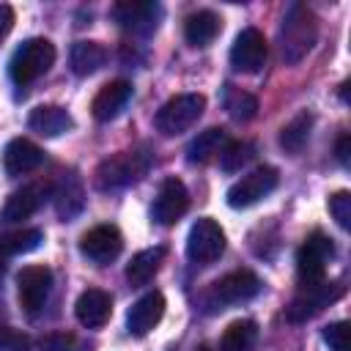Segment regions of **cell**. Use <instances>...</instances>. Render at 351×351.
Listing matches in <instances>:
<instances>
[{
  "mask_svg": "<svg viewBox=\"0 0 351 351\" xmlns=\"http://www.w3.org/2000/svg\"><path fill=\"white\" fill-rule=\"evenodd\" d=\"M189 208V192L178 178H165L159 184V192L154 197L151 214L159 225H173L176 219L184 217V211Z\"/></svg>",
  "mask_w": 351,
  "mask_h": 351,
  "instance_id": "obj_14",
  "label": "cell"
},
{
  "mask_svg": "<svg viewBox=\"0 0 351 351\" xmlns=\"http://www.w3.org/2000/svg\"><path fill=\"white\" fill-rule=\"evenodd\" d=\"M55 63V44L47 38H27L22 41V47H16V52L11 55L8 63V74L16 85H30L33 80H38L41 74L49 71V66Z\"/></svg>",
  "mask_w": 351,
  "mask_h": 351,
  "instance_id": "obj_3",
  "label": "cell"
},
{
  "mask_svg": "<svg viewBox=\"0 0 351 351\" xmlns=\"http://www.w3.org/2000/svg\"><path fill=\"white\" fill-rule=\"evenodd\" d=\"M324 340L329 343L332 351H348V324H346V321L329 324V326L324 329Z\"/></svg>",
  "mask_w": 351,
  "mask_h": 351,
  "instance_id": "obj_32",
  "label": "cell"
},
{
  "mask_svg": "<svg viewBox=\"0 0 351 351\" xmlns=\"http://www.w3.org/2000/svg\"><path fill=\"white\" fill-rule=\"evenodd\" d=\"M44 241V233L38 228H22L0 236V255H25L33 252Z\"/></svg>",
  "mask_w": 351,
  "mask_h": 351,
  "instance_id": "obj_28",
  "label": "cell"
},
{
  "mask_svg": "<svg viewBox=\"0 0 351 351\" xmlns=\"http://www.w3.org/2000/svg\"><path fill=\"white\" fill-rule=\"evenodd\" d=\"M261 291V280L255 271L250 269H236L228 271L225 277H219L211 285V299L217 304H236V302H247Z\"/></svg>",
  "mask_w": 351,
  "mask_h": 351,
  "instance_id": "obj_13",
  "label": "cell"
},
{
  "mask_svg": "<svg viewBox=\"0 0 351 351\" xmlns=\"http://www.w3.org/2000/svg\"><path fill=\"white\" fill-rule=\"evenodd\" d=\"M280 176L274 167L263 165V167H255L250 170L247 176H241L230 189H228V206L230 208H247L258 200H263L269 192H274Z\"/></svg>",
  "mask_w": 351,
  "mask_h": 351,
  "instance_id": "obj_8",
  "label": "cell"
},
{
  "mask_svg": "<svg viewBox=\"0 0 351 351\" xmlns=\"http://www.w3.org/2000/svg\"><path fill=\"white\" fill-rule=\"evenodd\" d=\"M225 143H228V140H225V129L211 126V129L200 132V134L189 143V148H186V159H189L192 165H206L208 159H214V156L222 151Z\"/></svg>",
  "mask_w": 351,
  "mask_h": 351,
  "instance_id": "obj_25",
  "label": "cell"
},
{
  "mask_svg": "<svg viewBox=\"0 0 351 351\" xmlns=\"http://www.w3.org/2000/svg\"><path fill=\"white\" fill-rule=\"evenodd\" d=\"M27 346H30V340L22 332L0 326V351H25Z\"/></svg>",
  "mask_w": 351,
  "mask_h": 351,
  "instance_id": "obj_33",
  "label": "cell"
},
{
  "mask_svg": "<svg viewBox=\"0 0 351 351\" xmlns=\"http://www.w3.org/2000/svg\"><path fill=\"white\" fill-rule=\"evenodd\" d=\"M203 110H206V99L200 93H178L159 107L154 123L165 137H176L186 132L192 123H197Z\"/></svg>",
  "mask_w": 351,
  "mask_h": 351,
  "instance_id": "obj_4",
  "label": "cell"
},
{
  "mask_svg": "<svg viewBox=\"0 0 351 351\" xmlns=\"http://www.w3.org/2000/svg\"><path fill=\"white\" fill-rule=\"evenodd\" d=\"M310 129H313V115H310V112L293 115V118L282 126V132H280V145H282L288 154H299V151L307 145V140H310Z\"/></svg>",
  "mask_w": 351,
  "mask_h": 351,
  "instance_id": "obj_27",
  "label": "cell"
},
{
  "mask_svg": "<svg viewBox=\"0 0 351 351\" xmlns=\"http://www.w3.org/2000/svg\"><path fill=\"white\" fill-rule=\"evenodd\" d=\"M252 143H244V140H233V143H225L222 151H219V165L225 173H236L241 170L250 159H252Z\"/></svg>",
  "mask_w": 351,
  "mask_h": 351,
  "instance_id": "obj_30",
  "label": "cell"
},
{
  "mask_svg": "<svg viewBox=\"0 0 351 351\" xmlns=\"http://www.w3.org/2000/svg\"><path fill=\"white\" fill-rule=\"evenodd\" d=\"M11 27H14V8L11 5H0V41L11 33Z\"/></svg>",
  "mask_w": 351,
  "mask_h": 351,
  "instance_id": "obj_34",
  "label": "cell"
},
{
  "mask_svg": "<svg viewBox=\"0 0 351 351\" xmlns=\"http://www.w3.org/2000/svg\"><path fill=\"white\" fill-rule=\"evenodd\" d=\"M41 162H44V151L27 137H14L3 151V167L8 176H25L36 170Z\"/></svg>",
  "mask_w": 351,
  "mask_h": 351,
  "instance_id": "obj_18",
  "label": "cell"
},
{
  "mask_svg": "<svg viewBox=\"0 0 351 351\" xmlns=\"http://www.w3.org/2000/svg\"><path fill=\"white\" fill-rule=\"evenodd\" d=\"M318 38V16L302 5V3H293L285 16H282V25H280V55L288 66L299 63L315 44Z\"/></svg>",
  "mask_w": 351,
  "mask_h": 351,
  "instance_id": "obj_1",
  "label": "cell"
},
{
  "mask_svg": "<svg viewBox=\"0 0 351 351\" xmlns=\"http://www.w3.org/2000/svg\"><path fill=\"white\" fill-rule=\"evenodd\" d=\"M222 252H225V233H222V228L211 217L197 219L189 228V236H186V255H189V261H195L200 266H208Z\"/></svg>",
  "mask_w": 351,
  "mask_h": 351,
  "instance_id": "obj_7",
  "label": "cell"
},
{
  "mask_svg": "<svg viewBox=\"0 0 351 351\" xmlns=\"http://www.w3.org/2000/svg\"><path fill=\"white\" fill-rule=\"evenodd\" d=\"M104 60H107V49L99 41H77L69 52V63L77 77H88V74L99 71L104 66Z\"/></svg>",
  "mask_w": 351,
  "mask_h": 351,
  "instance_id": "obj_23",
  "label": "cell"
},
{
  "mask_svg": "<svg viewBox=\"0 0 351 351\" xmlns=\"http://www.w3.org/2000/svg\"><path fill=\"white\" fill-rule=\"evenodd\" d=\"M151 167V154L145 148H132V151H118L112 156H107L96 173H93V184L99 189H118L126 186L137 178H143Z\"/></svg>",
  "mask_w": 351,
  "mask_h": 351,
  "instance_id": "obj_2",
  "label": "cell"
},
{
  "mask_svg": "<svg viewBox=\"0 0 351 351\" xmlns=\"http://www.w3.org/2000/svg\"><path fill=\"white\" fill-rule=\"evenodd\" d=\"M74 313H77V321L88 329H99L110 321L112 315V299L107 291L101 288H88L80 293L77 304H74Z\"/></svg>",
  "mask_w": 351,
  "mask_h": 351,
  "instance_id": "obj_17",
  "label": "cell"
},
{
  "mask_svg": "<svg viewBox=\"0 0 351 351\" xmlns=\"http://www.w3.org/2000/svg\"><path fill=\"white\" fill-rule=\"evenodd\" d=\"M219 30H222V19L208 8H200V11L189 14L186 22H184V36L192 47H208L219 36Z\"/></svg>",
  "mask_w": 351,
  "mask_h": 351,
  "instance_id": "obj_22",
  "label": "cell"
},
{
  "mask_svg": "<svg viewBox=\"0 0 351 351\" xmlns=\"http://www.w3.org/2000/svg\"><path fill=\"white\" fill-rule=\"evenodd\" d=\"M165 255H167L165 247H151V250H140L137 255H132V261L126 266L129 285H145L148 280H154V274L159 271Z\"/></svg>",
  "mask_w": 351,
  "mask_h": 351,
  "instance_id": "obj_24",
  "label": "cell"
},
{
  "mask_svg": "<svg viewBox=\"0 0 351 351\" xmlns=\"http://www.w3.org/2000/svg\"><path fill=\"white\" fill-rule=\"evenodd\" d=\"M16 291H19V304L27 315L41 313L52 291V271L47 266H25L16 277Z\"/></svg>",
  "mask_w": 351,
  "mask_h": 351,
  "instance_id": "obj_9",
  "label": "cell"
},
{
  "mask_svg": "<svg viewBox=\"0 0 351 351\" xmlns=\"http://www.w3.org/2000/svg\"><path fill=\"white\" fill-rule=\"evenodd\" d=\"M132 99V85L126 80H112L107 82L90 101V112L96 121H112Z\"/></svg>",
  "mask_w": 351,
  "mask_h": 351,
  "instance_id": "obj_19",
  "label": "cell"
},
{
  "mask_svg": "<svg viewBox=\"0 0 351 351\" xmlns=\"http://www.w3.org/2000/svg\"><path fill=\"white\" fill-rule=\"evenodd\" d=\"M52 197H55V211H58V217H60L63 222H66V219H74V217L82 211V206H85L82 178H80L74 170L63 173L60 181H58V186H55V192H52Z\"/></svg>",
  "mask_w": 351,
  "mask_h": 351,
  "instance_id": "obj_20",
  "label": "cell"
},
{
  "mask_svg": "<svg viewBox=\"0 0 351 351\" xmlns=\"http://www.w3.org/2000/svg\"><path fill=\"white\" fill-rule=\"evenodd\" d=\"M335 255V244L326 233L315 230L304 239V244L296 252V271H299V285H313L326 280V263Z\"/></svg>",
  "mask_w": 351,
  "mask_h": 351,
  "instance_id": "obj_5",
  "label": "cell"
},
{
  "mask_svg": "<svg viewBox=\"0 0 351 351\" xmlns=\"http://www.w3.org/2000/svg\"><path fill=\"white\" fill-rule=\"evenodd\" d=\"M329 211L340 228H351V195L348 192H335L329 197Z\"/></svg>",
  "mask_w": 351,
  "mask_h": 351,
  "instance_id": "obj_31",
  "label": "cell"
},
{
  "mask_svg": "<svg viewBox=\"0 0 351 351\" xmlns=\"http://www.w3.org/2000/svg\"><path fill=\"white\" fill-rule=\"evenodd\" d=\"M47 195H49V184H44V181L25 184L22 189H16V192L8 195V200H5V206L0 211V222H8L11 225V222H22V219L33 217L44 206Z\"/></svg>",
  "mask_w": 351,
  "mask_h": 351,
  "instance_id": "obj_15",
  "label": "cell"
},
{
  "mask_svg": "<svg viewBox=\"0 0 351 351\" xmlns=\"http://www.w3.org/2000/svg\"><path fill=\"white\" fill-rule=\"evenodd\" d=\"M266 55H269L266 38H263V33L255 30V27L241 30V33L236 36L233 47H230V63H233V69L241 71V74H255V71H261Z\"/></svg>",
  "mask_w": 351,
  "mask_h": 351,
  "instance_id": "obj_11",
  "label": "cell"
},
{
  "mask_svg": "<svg viewBox=\"0 0 351 351\" xmlns=\"http://www.w3.org/2000/svg\"><path fill=\"white\" fill-rule=\"evenodd\" d=\"M27 126L36 134H41V137H58V134L69 132L74 126V121H71V115L63 107H58V104H41V107H36L30 112Z\"/></svg>",
  "mask_w": 351,
  "mask_h": 351,
  "instance_id": "obj_21",
  "label": "cell"
},
{
  "mask_svg": "<svg viewBox=\"0 0 351 351\" xmlns=\"http://www.w3.org/2000/svg\"><path fill=\"white\" fill-rule=\"evenodd\" d=\"M222 101H225V110H228V115H230L233 121H250V118H255V112H258V99H255L252 93L241 90V88H233V85L225 88Z\"/></svg>",
  "mask_w": 351,
  "mask_h": 351,
  "instance_id": "obj_29",
  "label": "cell"
},
{
  "mask_svg": "<svg viewBox=\"0 0 351 351\" xmlns=\"http://www.w3.org/2000/svg\"><path fill=\"white\" fill-rule=\"evenodd\" d=\"M340 293H343V285L329 282V280H321V282H313V285H299L296 296L285 307V315H288V321L302 324V321L318 315L324 307H329Z\"/></svg>",
  "mask_w": 351,
  "mask_h": 351,
  "instance_id": "obj_6",
  "label": "cell"
},
{
  "mask_svg": "<svg viewBox=\"0 0 351 351\" xmlns=\"http://www.w3.org/2000/svg\"><path fill=\"white\" fill-rule=\"evenodd\" d=\"M255 340H258V324L250 318H241L225 329L219 340V351H252Z\"/></svg>",
  "mask_w": 351,
  "mask_h": 351,
  "instance_id": "obj_26",
  "label": "cell"
},
{
  "mask_svg": "<svg viewBox=\"0 0 351 351\" xmlns=\"http://www.w3.org/2000/svg\"><path fill=\"white\" fill-rule=\"evenodd\" d=\"M112 19L132 33H151L159 25L162 16V5L151 3V0H123L112 5Z\"/></svg>",
  "mask_w": 351,
  "mask_h": 351,
  "instance_id": "obj_12",
  "label": "cell"
},
{
  "mask_svg": "<svg viewBox=\"0 0 351 351\" xmlns=\"http://www.w3.org/2000/svg\"><path fill=\"white\" fill-rule=\"evenodd\" d=\"M337 159H340V165H348V154H351V137L348 134H340L337 137Z\"/></svg>",
  "mask_w": 351,
  "mask_h": 351,
  "instance_id": "obj_35",
  "label": "cell"
},
{
  "mask_svg": "<svg viewBox=\"0 0 351 351\" xmlns=\"http://www.w3.org/2000/svg\"><path fill=\"white\" fill-rule=\"evenodd\" d=\"M165 315V296L159 291H148L145 296H140L129 313H126V329L134 335V337H143L148 335Z\"/></svg>",
  "mask_w": 351,
  "mask_h": 351,
  "instance_id": "obj_16",
  "label": "cell"
},
{
  "mask_svg": "<svg viewBox=\"0 0 351 351\" xmlns=\"http://www.w3.org/2000/svg\"><path fill=\"white\" fill-rule=\"evenodd\" d=\"M121 250H123V236L115 225H96L88 233H82V239H80V252L99 266L115 261L121 255Z\"/></svg>",
  "mask_w": 351,
  "mask_h": 351,
  "instance_id": "obj_10",
  "label": "cell"
}]
</instances>
